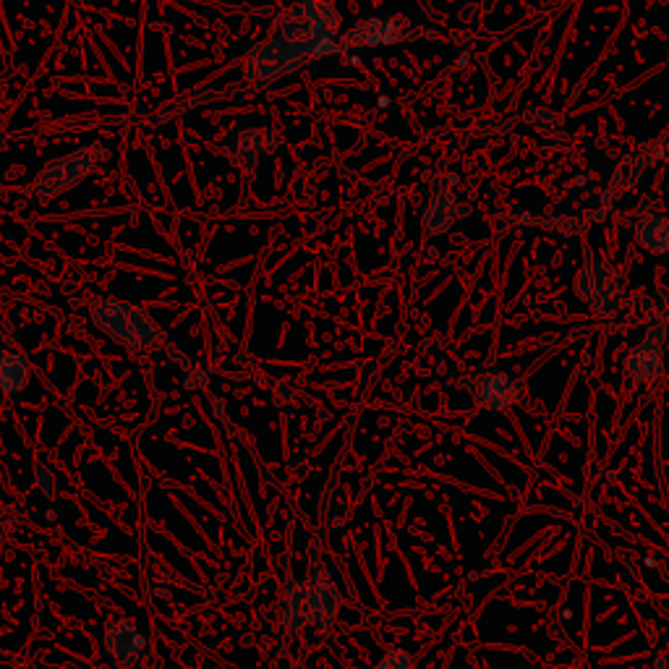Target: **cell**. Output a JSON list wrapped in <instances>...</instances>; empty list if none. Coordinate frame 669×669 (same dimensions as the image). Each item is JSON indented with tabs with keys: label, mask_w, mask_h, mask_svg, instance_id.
Segmentation results:
<instances>
[{
	"label": "cell",
	"mask_w": 669,
	"mask_h": 669,
	"mask_svg": "<svg viewBox=\"0 0 669 669\" xmlns=\"http://www.w3.org/2000/svg\"><path fill=\"white\" fill-rule=\"evenodd\" d=\"M312 58H321L319 48L314 45L304 24L293 11L282 16L280 29L267 42L251 48L243 61V79L254 87H265L269 81H278L291 71L301 68Z\"/></svg>",
	"instance_id": "cell-1"
},
{
	"label": "cell",
	"mask_w": 669,
	"mask_h": 669,
	"mask_svg": "<svg viewBox=\"0 0 669 669\" xmlns=\"http://www.w3.org/2000/svg\"><path fill=\"white\" fill-rule=\"evenodd\" d=\"M108 160V150L102 144H87L81 150L63 154L37 173L35 181L29 184V197L35 202H50V199L66 194V191L79 186L94 167H100Z\"/></svg>",
	"instance_id": "cell-2"
},
{
	"label": "cell",
	"mask_w": 669,
	"mask_h": 669,
	"mask_svg": "<svg viewBox=\"0 0 669 669\" xmlns=\"http://www.w3.org/2000/svg\"><path fill=\"white\" fill-rule=\"evenodd\" d=\"M94 325L128 349H154L160 330L144 308H137L118 299H98L89 306Z\"/></svg>",
	"instance_id": "cell-3"
},
{
	"label": "cell",
	"mask_w": 669,
	"mask_h": 669,
	"mask_svg": "<svg viewBox=\"0 0 669 669\" xmlns=\"http://www.w3.org/2000/svg\"><path fill=\"white\" fill-rule=\"evenodd\" d=\"M418 31L405 16H369L358 18L340 37V45L345 48H382V45H397L416 37Z\"/></svg>",
	"instance_id": "cell-4"
},
{
	"label": "cell",
	"mask_w": 669,
	"mask_h": 669,
	"mask_svg": "<svg viewBox=\"0 0 669 669\" xmlns=\"http://www.w3.org/2000/svg\"><path fill=\"white\" fill-rule=\"evenodd\" d=\"M293 14L299 16V22L304 24L314 45L319 48V55H332L338 50H343L340 45V27H343V18H340L338 9L327 0H299L293 5Z\"/></svg>",
	"instance_id": "cell-5"
},
{
	"label": "cell",
	"mask_w": 669,
	"mask_h": 669,
	"mask_svg": "<svg viewBox=\"0 0 669 669\" xmlns=\"http://www.w3.org/2000/svg\"><path fill=\"white\" fill-rule=\"evenodd\" d=\"M576 293L594 308H617L622 299V282L607 262L589 260L576 275Z\"/></svg>",
	"instance_id": "cell-6"
},
{
	"label": "cell",
	"mask_w": 669,
	"mask_h": 669,
	"mask_svg": "<svg viewBox=\"0 0 669 669\" xmlns=\"http://www.w3.org/2000/svg\"><path fill=\"white\" fill-rule=\"evenodd\" d=\"M626 371L633 382L643 384V388H648L665 375V327H648L646 335L628 351Z\"/></svg>",
	"instance_id": "cell-7"
},
{
	"label": "cell",
	"mask_w": 669,
	"mask_h": 669,
	"mask_svg": "<svg viewBox=\"0 0 669 669\" xmlns=\"http://www.w3.org/2000/svg\"><path fill=\"white\" fill-rule=\"evenodd\" d=\"M280 147V128L278 126H254L241 128L233 139L225 144L223 154L233 163L238 171H254L256 163L267 154H273Z\"/></svg>",
	"instance_id": "cell-8"
},
{
	"label": "cell",
	"mask_w": 669,
	"mask_h": 669,
	"mask_svg": "<svg viewBox=\"0 0 669 669\" xmlns=\"http://www.w3.org/2000/svg\"><path fill=\"white\" fill-rule=\"evenodd\" d=\"M340 609V589L325 568H314L306 583V626L327 630Z\"/></svg>",
	"instance_id": "cell-9"
},
{
	"label": "cell",
	"mask_w": 669,
	"mask_h": 669,
	"mask_svg": "<svg viewBox=\"0 0 669 669\" xmlns=\"http://www.w3.org/2000/svg\"><path fill=\"white\" fill-rule=\"evenodd\" d=\"M468 392H471L474 403L479 408L489 411V414H500L520 397V382L513 375H505V371H489V375L476 377Z\"/></svg>",
	"instance_id": "cell-10"
},
{
	"label": "cell",
	"mask_w": 669,
	"mask_h": 669,
	"mask_svg": "<svg viewBox=\"0 0 669 669\" xmlns=\"http://www.w3.org/2000/svg\"><path fill=\"white\" fill-rule=\"evenodd\" d=\"M147 648V635L131 620L111 622L105 630V652L118 665H134Z\"/></svg>",
	"instance_id": "cell-11"
},
{
	"label": "cell",
	"mask_w": 669,
	"mask_h": 669,
	"mask_svg": "<svg viewBox=\"0 0 669 669\" xmlns=\"http://www.w3.org/2000/svg\"><path fill=\"white\" fill-rule=\"evenodd\" d=\"M458 215H460V202L458 197H455V191L450 189L437 191V194L427 202V207H424L421 215L424 233L429 236L445 233V230L453 228V223L458 220Z\"/></svg>",
	"instance_id": "cell-12"
},
{
	"label": "cell",
	"mask_w": 669,
	"mask_h": 669,
	"mask_svg": "<svg viewBox=\"0 0 669 669\" xmlns=\"http://www.w3.org/2000/svg\"><path fill=\"white\" fill-rule=\"evenodd\" d=\"M635 241L641 249L652 254H667L669 251V215L665 212H648L635 223Z\"/></svg>",
	"instance_id": "cell-13"
},
{
	"label": "cell",
	"mask_w": 669,
	"mask_h": 669,
	"mask_svg": "<svg viewBox=\"0 0 669 669\" xmlns=\"http://www.w3.org/2000/svg\"><path fill=\"white\" fill-rule=\"evenodd\" d=\"M31 369L22 353H0V395H16L29 384Z\"/></svg>",
	"instance_id": "cell-14"
},
{
	"label": "cell",
	"mask_w": 669,
	"mask_h": 669,
	"mask_svg": "<svg viewBox=\"0 0 669 669\" xmlns=\"http://www.w3.org/2000/svg\"><path fill=\"white\" fill-rule=\"evenodd\" d=\"M282 626L291 633H299L306 626V583L295 581L288 585L286 599H282Z\"/></svg>",
	"instance_id": "cell-15"
},
{
	"label": "cell",
	"mask_w": 669,
	"mask_h": 669,
	"mask_svg": "<svg viewBox=\"0 0 669 669\" xmlns=\"http://www.w3.org/2000/svg\"><path fill=\"white\" fill-rule=\"evenodd\" d=\"M375 669H414V656L408 652H388L377 661Z\"/></svg>",
	"instance_id": "cell-16"
},
{
	"label": "cell",
	"mask_w": 669,
	"mask_h": 669,
	"mask_svg": "<svg viewBox=\"0 0 669 669\" xmlns=\"http://www.w3.org/2000/svg\"><path fill=\"white\" fill-rule=\"evenodd\" d=\"M35 481H37V489L45 494V497H53L55 494V479H53V471H48V466H37L35 471Z\"/></svg>",
	"instance_id": "cell-17"
},
{
	"label": "cell",
	"mask_w": 669,
	"mask_h": 669,
	"mask_svg": "<svg viewBox=\"0 0 669 669\" xmlns=\"http://www.w3.org/2000/svg\"><path fill=\"white\" fill-rule=\"evenodd\" d=\"M667 66H669V55H667Z\"/></svg>",
	"instance_id": "cell-18"
}]
</instances>
